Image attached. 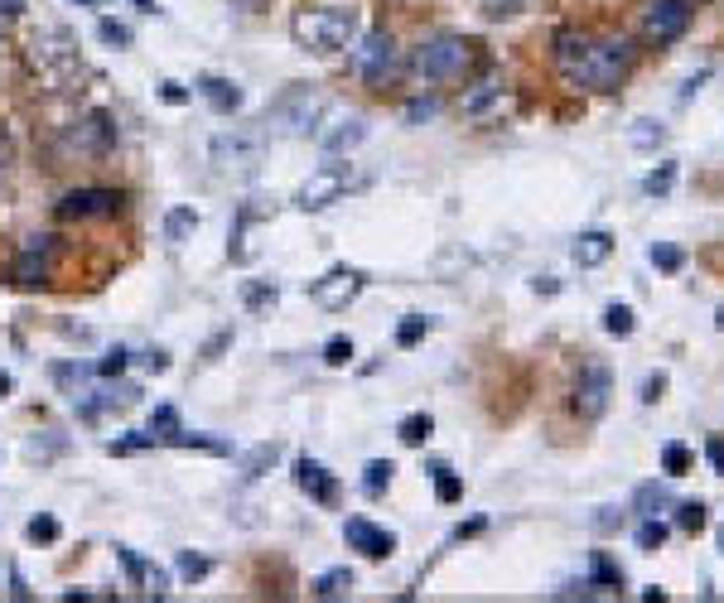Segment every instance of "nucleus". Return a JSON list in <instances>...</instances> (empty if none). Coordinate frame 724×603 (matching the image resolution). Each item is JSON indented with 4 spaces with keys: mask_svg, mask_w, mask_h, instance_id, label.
I'll use <instances>...</instances> for the list:
<instances>
[{
    "mask_svg": "<svg viewBox=\"0 0 724 603\" xmlns=\"http://www.w3.org/2000/svg\"><path fill=\"white\" fill-rule=\"evenodd\" d=\"M556 68L565 73V83L589 87V92H613L633 68V44L628 39H589L565 29L556 39Z\"/></svg>",
    "mask_w": 724,
    "mask_h": 603,
    "instance_id": "1",
    "label": "nucleus"
},
{
    "mask_svg": "<svg viewBox=\"0 0 724 603\" xmlns=\"http://www.w3.org/2000/svg\"><path fill=\"white\" fill-rule=\"evenodd\" d=\"M358 10H338V5H314V10H295L290 20V39L309 49V54H338L353 49L358 39Z\"/></svg>",
    "mask_w": 724,
    "mask_h": 603,
    "instance_id": "2",
    "label": "nucleus"
},
{
    "mask_svg": "<svg viewBox=\"0 0 724 603\" xmlns=\"http://www.w3.org/2000/svg\"><path fill=\"white\" fill-rule=\"evenodd\" d=\"M324 107H329V102H324V92L295 83V87H285L276 102L266 107V116H261V131H266V136H309V131L319 126Z\"/></svg>",
    "mask_w": 724,
    "mask_h": 603,
    "instance_id": "3",
    "label": "nucleus"
},
{
    "mask_svg": "<svg viewBox=\"0 0 724 603\" xmlns=\"http://www.w3.org/2000/svg\"><path fill=\"white\" fill-rule=\"evenodd\" d=\"M474 58V44L464 34H435L411 54V73L425 78V83H454L474 68Z\"/></svg>",
    "mask_w": 724,
    "mask_h": 603,
    "instance_id": "4",
    "label": "nucleus"
},
{
    "mask_svg": "<svg viewBox=\"0 0 724 603\" xmlns=\"http://www.w3.org/2000/svg\"><path fill=\"white\" fill-rule=\"evenodd\" d=\"M396 68H401V49H396V39H391L387 29L362 34V44L353 49V73H358L362 83L387 87L396 78Z\"/></svg>",
    "mask_w": 724,
    "mask_h": 603,
    "instance_id": "5",
    "label": "nucleus"
},
{
    "mask_svg": "<svg viewBox=\"0 0 724 603\" xmlns=\"http://www.w3.org/2000/svg\"><path fill=\"white\" fill-rule=\"evenodd\" d=\"M266 145H271V136L261 126H232L223 136H213L208 155H213L218 169H256L261 155H266Z\"/></svg>",
    "mask_w": 724,
    "mask_h": 603,
    "instance_id": "6",
    "label": "nucleus"
},
{
    "mask_svg": "<svg viewBox=\"0 0 724 603\" xmlns=\"http://www.w3.org/2000/svg\"><path fill=\"white\" fill-rule=\"evenodd\" d=\"M348 189H353V165H324L300 184L295 208H300V213H324V208H334Z\"/></svg>",
    "mask_w": 724,
    "mask_h": 603,
    "instance_id": "7",
    "label": "nucleus"
},
{
    "mask_svg": "<svg viewBox=\"0 0 724 603\" xmlns=\"http://www.w3.org/2000/svg\"><path fill=\"white\" fill-rule=\"evenodd\" d=\"M686 29H691V0H652L642 15L647 44H676Z\"/></svg>",
    "mask_w": 724,
    "mask_h": 603,
    "instance_id": "8",
    "label": "nucleus"
},
{
    "mask_svg": "<svg viewBox=\"0 0 724 603\" xmlns=\"http://www.w3.org/2000/svg\"><path fill=\"white\" fill-rule=\"evenodd\" d=\"M121 213V193L116 189H73L63 193L58 218L63 222H92V218H116Z\"/></svg>",
    "mask_w": 724,
    "mask_h": 603,
    "instance_id": "9",
    "label": "nucleus"
},
{
    "mask_svg": "<svg viewBox=\"0 0 724 603\" xmlns=\"http://www.w3.org/2000/svg\"><path fill=\"white\" fill-rule=\"evenodd\" d=\"M68 150H78V155H107L116 145V121L107 111H87L83 121H73V131L63 136Z\"/></svg>",
    "mask_w": 724,
    "mask_h": 603,
    "instance_id": "10",
    "label": "nucleus"
},
{
    "mask_svg": "<svg viewBox=\"0 0 724 603\" xmlns=\"http://www.w3.org/2000/svg\"><path fill=\"white\" fill-rule=\"evenodd\" d=\"M29 49H34V63H39V68H49V73H58V68H73V63H78V39H73L68 29H58V25L34 29Z\"/></svg>",
    "mask_w": 724,
    "mask_h": 603,
    "instance_id": "11",
    "label": "nucleus"
},
{
    "mask_svg": "<svg viewBox=\"0 0 724 603\" xmlns=\"http://www.w3.org/2000/svg\"><path fill=\"white\" fill-rule=\"evenodd\" d=\"M358 290H362V271H353V266H334L329 275H319L314 280V304L319 309H329V314H338V309H348V304L358 300Z\"/></svg>",
    "mask_w": 724,
    "mask_h": 603,
    "instance_id": "12",
    "label": "nucleus"
},
{
    "mask_svg": "<svg viewBox=\"0 0 724 603\" xmlns=\"http://www.w3.org/2000/svg\"><path fill=\"white\" fill-rule=\"evenodd\" d=\"M609 396H613V377L609 367H585L580 372V382H575V411L585 415V420H599V415L609 411Z\"/></svg>",
    "mask_w": 724,
    "mask_h": 603,
    "instance_id": "13",
    "label": "nucleus"
},
{
    "mask_svg": "<svg viewBox=\"0 0 724 603\" xmlns=\"http://www.w3.org/2000/svg\"><path fill=\"white\" fill-rule=\"evenodd\" d=\"M295 488H300L309 502H319V507H334L338 502V478L319 464V459H295Z\"/></svg>",
    "mask_w": 724,
    "mask_h": 603,
    "instance_id": "14",
    "label": "nucleus"
},
{
    "mask_svg": "<svg viewBox=\"0 0 724 603\" xmlns=\"http://www.w3.org/2000/svg\"><path fill=\"white\" fill-rule=\"evenodd\" d=\"M49 256H54V237H29L15 256V285H44L49 280Z\"/></svg>",
    "mask_w": 724,
    "mask_h": 603,
    "instance_id": "15",
    "label": "nucleus"
},
{
    "mask_svg": "<svg viewBox=\"0 0 724 603\" xmlns=\"http://www.w3.org/2000/svg\"><path fill=\"white\" fill-rule=\"evenodd\" d=\"M343 541L353 550H362L367 560H387L391 550H396V536L391 531H382V526H372L367 517H353L348 526H343Z\"/></svg>",
    "mask_w": 724,
    "mask_h": 603,
    "instance_id": "16",
    "label": "nucleus"
},
{
    "mask_svg": "<svg viewBox=\"0 0 724 603\" xmlns=\"http://www.w3.org/2000/svg\"><path fill=\"white\" fill-rule=\"evenodd\" d=\"M116 555H121V565H126V575H131V584H136L145 599H165L169 594V575L160 570V565H150V560H140L131 546H116Z\"/></svg>",
    "mask_w": 724,
    "mask_h": 603,
    "instance_id": "17",
    "label": "nucleus"
},
{
    "mask_svg": "<svg viewBox=\"0 0 724 603\" xmlns=\"http://www.w3.org/2000/svg\"><path fill=\"white\" fill-rule=\"evenodd\" d=\"M362 140H367V121H362V116H343V121L329 126V131H319L324 155H348V150H358Z\"/></svg>",
    "mask_w": 724,
    "mask_h": 603,
    "instance_id": "18",
    "label": "nucleus"
},
{
    "mask_svg": "<svg viewBox=\"0 0 724 603\" xmlns=\"http://www.w3.org/2000/svg\"><path fill=\"white\" fill-rule=\"evenodd\" d=\"M198 97H203L208 107L218 111V116H232V111H242V87L232 83V78H198Z\"/></svg>",
    "mask_w": 724,
    "mask_h": 603,
    "instance_id": "19",
    "label": "nucleus"
},
{
    "mask_svg": "<svg viewBox=\"0 0 724 603\" xmlns=\"http://www.w3.org/2000/svg\"><path fill=\"white\" fill-rule=\"evenodd\" d=\"M570 256H575L580 271H594V266H604V261L613 256V237L609 232H580L575 247H570Z\"/></svg>",
    "mask_w": 724,
    "mask_h": 603,
    "instance_id": "20",
    "label": "nucleus"
},
{
    "mask_svg": "<svg viewBox=\"0 0 724 603\" xmlns=\"http://www.w3.org/2000/svg\"><path fill=\"white\" fill-rule=\"evenodd\" d=\"M667 507H671L667 483H642L638 493H633V512H638V517H662Z\"/></svg>",
    "mask_w": 724,
    "mask_h": 603,
    "instance_id": "21",
    "label": "nucleus"
},
{
    "mask_svg": "<svg viewBox=\"0 0 724 603\" xmlns=\"http://www.w3.org/2000/svg\"><path fill=\"white\" fill-rule=\"evenodd\" d=\"M353 584H358L353 570H329V575H319L314 584H309V594H314V599H348Z\"/></svg>",
    "mask_w": 724,
    "mask_h": 603,
    "instance_id": "22",
    "label": "nucleus"
},
{
    "mask_svg": "<svg viewBox=\"0 0 724 603\" xmlns=\"http://www.w3.org/2000/svg\"><path fill=\"white\" fill-rule=\"evenodd\" d=\"M194 232H198V213H194V208H169V213H165V242H169V247L189 242Z\"/></svg>",
    "mask_w": 724,
    "mask_h": 603,
    "instance_id": "23",
    "label": "nucleus"
},
{
    "mask_svg": "<svg viewBox=\"0 0 724 603\" xmlns=\"http://www.w3.org/2000/svg\"><path fill=\"white\" fill-rule=\"evenodd\" d=\"M498 102H502V87L498 83H478L474 92H464V116H488Z\"/></svg>",
    "mask_w": 724,
    "mask_h": 603,
    "instance_id": "24",
    "label": "nucleus"
},
{
    "mask_svg": "<svg viewBox=\"0 0 724 603\" xmlns=\"http://www.w3.org/2000/svg\"><path fill=\"white\" fill-rule=\"evenodd\" d=\"M705 526H710V507H705V502H681V507H676V531L700 536Z\"/></svg>",
    "mask_w": 724,
    "mask_h": 603,
    "instance_id": "25",
    "label": "nucleus"
},
{
    "mask_svg": "<svg viewBox=\"0 0 724 603\" xmlns=\"http://www.w3.org/2000/svg\"><path fill=\"white\" fill-rule=\"evenodd\" d=\"M396 435H401V444H411V449H416V444H425V439L435 435V420H430L425 411H416V415H406V420L396 425Z\"/></svg>",
    "mask_w": 724,
    "mask_h": 603,
    "instance_id": "26",
    "label": "nucleus"
},
{
    "mask_svg": "<svg viewBox=\"0 0 724 603\" xmlns=\"http://www.w3.org/2000/svg\"><path fill=\"white\" fill-rule=\"evenodd\" d=\"M633 329H638V319H633L628 304H609V309H604V333H609V338H633Z\"/></svg>",
    "mask_w": 724,
    "mask_h": 603,
    "instance_id": "27",
    "label": "nucleus"
},
{
    "mask_svg": "<svg viewBox=\"0 0 724 603\" xmlns=\"http://www.w3.org/2000/svg\"><path fill=\"white\" fill-rule=\"evenodd\" d=\"M391 473H396V468L387 464V459H372V464L362 468V493L367 497H382L391 488Z\"/></svg>",
    "mask_w": 724,
    "mask_h": 603,
    "instance_id": "28",
    "label": "nucleus"
},
{
    "mask_svg": "<svg viewBox=\"0 0 724 603\" xmlns=\"http://www.w3.org/2000/svg\"><path fill=\"white\" fill-rule=\"evenodd\" d=\"M594 589H623V570L613 565L609 550H594V579H589Z\"/></svg>",
    "mask_w": 724,
    "mask_h": 603,
    "instance_id": "29",
    "label": "nucleus"
},
{
    "mask_svg": "<svg viewBox=\"0 0 724 603\" xmlns=\"http://www.w3.org/2000/svg\"><path fill=\"white\" fill-rule=\"evenodd\" d=\"M145 435L150 439H174L179 435V411H174V406H155V411H150V425H145Z\"/></svg>",
    "mask_w": 724,
    "mask_h": 603,
    "instance_id": "30",
    "label": "nucleus"
},
{
    "mask_svg": "<svg viewBox=\"0 0 724 603\" xmlns=\"http://www.w3.org/2000/svg\"><path fill=\"white\" fill-rule=\"evenodd\" d=\"M242 300H247L251 314H266V309H276L280 290L271 285V280H251V285H247V295H242Z\"/></svg>",
    "mask_w": 724,
    "mask_h": 603,
    "instance_id": "31",
    "label": "nucleus"
},
{
    "mask_svg": "<svg viewBox=\"0 0 724 603\" xmlns=\"http://www.w3.org/2000/svg\"><path fill=\"white\" fill-rule=\"evenodd\" d=\"M280 459V449L276 444H256V449H251L247 459H242V478H261V473H266V468L276 464Z\"/></svg>",
    "mask_w": 724,
    "mask_h": 603,
    "instance_id": "32",
    "label": "nucleus"
},
{
    "mask_svg": "<svg viewBox=\"0 0 724 603\" xmlns=\"http://www.w3.org/2000/svg\"><path fill=\"white\" fill-rule=\"evenodd\" d=\"M667 536H671L667 521L642 517V526H638V550H662V546H667Z\"/></svg>",
    "mask_w": 724,
    "mask_h": 603,
    "instance_id": "33",
    "label": "nucleus"
},
{
    "mask_svg": "<svg viewBox=\"0 0 724 603\" xmlns=\"http://www.w3.org/2000/svg\"><path fill=\"white\" fill-rule=\"evenodd\" d=\"M642 189H647V198H667L671 189H676V165H657L652 169V174H647V179H642Z\"/></svg>",
    "mask_w": 724,
    "mask_h": 603,
    "instance_id": "34",
    "label": "nucleus"
},
{
    "mask_svg": "<svg viewBox=\"0 0 724 603\" xmlns=\"http://www.w3.org/2000/svg\"><path fill=\"white\" fill-rule=\"evenodd\" d=\"M430 329H435V324H430L425 314H406V319H401V329H396V343H401V348H416Z\"/></svg>",
    "mask_w": 724,
    "mask_h": 603,
    "instance_id": "35",
    "label": "nucleus"
},
{
    "mask_svg": "<svg viewBox=\"0 0 724 603\" xmlns=\"http://www.w3.org/2000/svg\"><path fill=\"white\" fill-rule=\"evenodd\" d=\"M647 256H652V266H657V271H667V275H676L681 266H686V251L671 247V242H657V247L647 251Z\"/></svg>",
    "mask_w": 724,
    "mask_h": 603,
    "instance_id": "36",
    "label": "nucleus"
},
{
    "mask_svg": "<svg viewBox=\"0 0 724 603\" xmlns=\"http://www.w3.org/2000/svg\"><path fill=\"white\" fill-rule=\"evenodd\" d=\"M662 473H667V478L691 473V449H686V444H667V449H662Z\"/></svg>",
    "mask_w": 724,
    "mask_h": 603,
    "instance_id": "37",
    "label": "nucleus"
},
{
    "mask_svg": "<svg viewBox=\"0 0 724 603\" xmlns=\"http://www.w3.org/2000/svg\"><path fill=\"white\" fill-rule=\"evenodd\" d=\"M174 570H179V579H189V584H194V579H208V570H213V565H208L203 555H194V550H179Z\"/></svg>",
    "mask_w": 724,
    "mask_h": 603,
    "instance_id": "38",
    "label": "nucleus"
},
{
    "mask_svg": "<svg viewBox=\"0 0 724 603\" xmlns=\"http://www.w3.org/2000/svg\"><path fill=\"white\" fill-rule=\"evenodd\" d=\"M435 497H440V502H459V497H464V483H459L445 464H435Z\"/></svg>",
    "mask_w": 724,
    "mask_h": 603,
    "instance_id": "39",
    "label": "nucleus"
},
{
    "mask_svg": "<svg viewBox=\"0 0 724 603\" xmlns=\"http://www.w3.org/2000/svg\"><path fill=\"white\" fill-rule=\"evenodd\" d=\"M324 362H329V367H348V362H353V338L334 333V338L324 343Z\"/></svg>",
    "mask_w": 724,
    "mask_h": 603,
    "instance_id": "40",
    "label": "nucleus"
},
{
    "mask_svg": "<svg viewBox=\"0 0 724 603\" xmlns=\"http://www.w3.org/2000/svg\"><path fill=\"white\" fill-rule=\"evenodd\" d=\"M25 536L34 541V546H54V541H58V521L54 517H34L25 526Z\"/></svg>",
    "mask_w": 724,
    "mask_h": 603,
    "instance_id": "41",
    "label": "nucleus"
},
{
    "mask_svg": "<svg viewBox=\"0 0 724 603\" xmlns=\"http://www.w3.org/2000/svg\"><path fill=\"white\" fill-rule=\"evenodd\" d=\"M662 136H667V131H662L657 121H633V145H638V150H652V145H662Z\"/></svg>",
    "mask_w": 724,
    "mask_h": 603,
    "instance_id": "42",
    "label": "nucleus"
},
{
    "mask_svg": "<svg viewBox=\"0 0 724 603\" xmlns=\"http://www.w3.org/2000/svg\"><path fill=\"white\" fill-rule=\"evenodd\" d=\"M126 367H131V353H126V348H112V353L97 362V377H121Z\"/></svg>",
    "mask_w": 724,
    "mask_h": 603,
    "instance_id": "43",
    "label": "nucleus"
},
{
    "mask_svg": "<svg viewBox=\"0 0 724 603\" xmlns=\"http://www.w3.org/2000/svg\"><path fill=\"white\" fill-rule=\"evenodd\" d=\"M97 34H102L112 49H131V29L116 25V20H102V25H97Z\"/></svg>",
    "mask_w": 724,
    "mask_h": 603,
    "instance_id": "44",
    "label": "nucleus"
},
{
    "mask_svg": "<svg viewBox=\"0 0 724 603\" xmlns=\"http://www.w3.org/2000/svg\"><path fill=\"white\" fill-rule=\"evenodd\" d=\"M662 391H667V372H652V377L642 382V401L652 406V401H662Z\"/></svg>",
    "mask_w": 724,
    "mask_h": 603,
    "instance_id": "45",
    "label": "nucleus"
},
{
    "mask_svg": "<svg viewBox=\"0 0 724 603\" xmlns=\"http://www.w3.org/2000/svg\"><path fill=\"white\" fill-rule=\"evenodd\" d=\"M618 526H623V512H618V507H604V512L594 517V531H604V536H609V531H618Z\"/></svg>",
    "mask_w": 724,
    "mask_h": 603,
    "instance_id": "46",
    "label": "nucleus"
},
{
    "mask_svg": "<svg viewBox=\"0 0 724 603\" xmlns=\"http://www.w3.org/2000/svg\"><path fill=\"white\" fill-rule=\"evenodd\" d=\"M435 111H440V102H435V97H416V102L406 107V116H411V121H425V116H435Z\"/></svg>",
    "mask_w": 724,
    "mask_h": 603,
    "instance_id": "47",
    "label": "nucleus"
},
{
    "mask_svg": "<svg viewBox=\"0 0 724 603\" xmlns=\"http://www.w3.org/2000/svg\"><path fill=\"white\" fill-rule=\"evenodd\" d=\"M140 362H145V372H165V367H169V353H165V348H150V353L140 357Z\"/></svg>",
    "mask_w": 724,
    "mask_h": 603,
    "instance_id": "48",
    "label": "nucleus"
},
{
    "mask_svg": "<svg viewBox=\"0 0 724 603\" xmlns=\"http://www.w3.org/2000/svg\"><path fill=\"white\" fill-rule=\"evenodd\" d=\"M483 10H488V15H517L522 0H483Z\"/></svg>",
    "mask_w": 724,
    "mask_h": 603,
    "instance_id": "49",
    "label": "nucleus"
},
{
    "mask_svg": "<svg viewBox=\"0 0 724 603\" xmlns=\"http://www.w3.org/2000/svg\"><path fill=\"white\" fill-rule=\"evenodd\" d=\"M160 97H165V102H174V107H179V102H189V92H184L179 83H160Z\"/></svg>",
    "mask_w": 724,
    "mask_h": 603,
    "instance_id": "50",
    "label": "nucleus"
},
{
    "mask_svg": "<svg viewBox=\"0 0 724 603\" xmlns=\"http://www.w3.org/2000/svg\"><path fill=\"white\" fill-rule=\"evenodd\" d=\"M10 594H15V599H29V589H25V579H20V570H10Z\"/></svg>",
    "mask_w": 724,
    "mask_h": 603,
    "instance_id": "51",
    "label": "nucleus"
},
{
    "mask_svg": "<svg viewBox=\"0 0 724 603\" xmlns=\"http://www.w3.org/2000/svg\"><path fill=\"white\" fill-rule=\"evenodd\" d=\"M5 165H10V140H5V131H0V174H5Z\"/></svg>",
    "mask_w": 724,
    "mask_h": 603,
    "instance_id": "52",
    "label": "nucleus"
},
{
    "mask_svg": "<svg viewBox=\"0 0 724 603\" xmlns=\"http://www.w3.org/2000/svg\"><path fill=\"white\" fill-rule=\"evenodd\" d=\"M10 391H15V382H10V372H5V367H0V401H5V396H10Z\"/></svg>",
    "mask_w": 724,
    "mask_h": 603,
    "instance_id": "53",
    "label": "nucleus"
},
{
    "mask_svg": "<svg viewBox=\"0 0 724 603\" xmlns=\"http://www.w3.org/2000/svg\"><path fill=\"white\" fill-rule=\"evenodd\" d=\"M20 10H25L20 0H0V15H20Z\"/></svg>",
    "mask_w": 724,
    "mask_h": 603,
    "instance_id": "54",
    "label": "nucleus"
},
{
    "mask_svg": "<svg viewBox=\"0 0 724 603\" xmlns=\"http://www.w3.org/2000/svg\"><path fill=\"white\" fill-rule=\"evenodd\" d=\"M140 10H145V15H155V0H136Z\"/></svg>",
    "mask_w": 724,
    "mask_h": 603,
    "instance_id": "55",
    "label": "nucleus"
},
{
    "mask_svg": "<svg viewBox=\"0 0 724 603\" xmlns=\"http://www.w3.org/2000/svg\"><path fill=\"white\" fill-rule=\"evenodd\" d=\"M715 329H724V309H720V319H715Z\"/></svg>",
    "mask_w": 724,
    "mask_h": 603,
    "instance_id": "56",
    "label": "nucleus"
},
{
    "mask_svg": "<svg viewBox=\"0 0 724 603\" xmlns=\"http://www.w3.org/2000/svg\"><path fill=\"white\" fill-rule=\"evenodd\" d=\"M720 555H724V526H720Z\"/></svg>",
    "mask_w": 724,
    "mask_h": 603,
    "instance_id": "57",
    "label": "nucleus"
},
{
    "mask_svg": "<svg viewBox=\"0 0 724 603\" xmlns=\"http://www.w3.org/2000/svg\"><path fill=\"white\" fill-rule=\"evenodd\" d=\"M83 5H97V0H83Z\"/></svg>",
    "mask_w": 724,
    "mask_h": 603,
    "instance_id": "58",
    "label": "nucleus"
},
{
    "mask_svg": "<svg viewBox=\"0 0 724 603\" xmlns=\"http://www.w3.org/2000/svg\"><path fill=\"white\" fill-rule=\"evenodd\" d=\"M720 473H724V459H720Z\"/></svg>",
    "mask_w": 724,
    "mask_h": 603,
    "instance_id": "59",
    "label": "nucleus"
},
{
    "mask_svg": "<svg viewBox=\"0 0 724 603\" xmlns=\"http://www.w3.org/2000/svg\"><path fill=\"white\" fill-rule=\"evenodd\" d=\"M97 5H102V0H97Z\"/></svg>",
    "mask_w": 724,
    "mask_h": 603,
    "instance_id": "60",
    "label": "nucleus"
}]
</instances>
